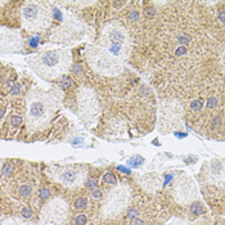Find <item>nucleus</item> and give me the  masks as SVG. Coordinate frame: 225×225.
<instances>
[{"label":"nucleus","mask_w":225,"mask_h":225,"mask_svg":"<svg viewBox=\"0 0 225 225\" xmlns=\"http://www.w3.org/2000/svg\"><path fill=\"white\" fill-rule=\"evenodd\" d=\"M72 56L68 50H46L27 59L28 66L44 80H56L63 77L70 70Z\"/></svg>","instance_id":"f257e3e1"},{"label":"nucleus","mask_w":225,"mask_h":225,"mask_svg":"<svg viewBox=\"0 0 225 225\" xmlns=\"http://www.w3.org/2000/svg\"><path fill=\"white\" fill-rule=\"evenodd\" d=\"M58 98L50 93L35 91L27 98V126L28 130H44L58 108Z\"/></svg>","instance_id":"f03ea898"},{"label":"nucleus","mask_w":225,"mask_h":225,"mask_svg":"<svg viewBox=\"0 0 225 225\" xmlns=\"http://www.w3.org/2000/svg\"><path fill=\"white\" fill-rule=\"evenodd\" d=\"M100 45L112 56L123 62L130 57L133 43L125 27L121 24L112 23L102 30Z\"/></svg>","instance_id":"7ed1b4c3"},{"label":"nucleus","mask_w":225,"mask_h":225,"mask_svg":"<svg viewBox=\"0 0 225 225\" xmlns=\"http://www.w3.org/2000/svg\"><path fill=\"white\" fill-rule=\"evenodd\" d=\"M85 59L95 72L104 76H117L123 71L122 61L102 46H89L85 50Z\"/></svg>","instance_id":"20e7f679"},{"label":"nucleus","mask_w":225,"mask_h":225,"mask_svg":"<svg viewBox=\"0 0 225 225\" xmlns=\"http://www.w3.org/2000/svg\"><path fill=\"white\" fill-rule=\"evenodd\" d=\"M22 24L31 32L46 30L52 23V13L44 3H26L21 9Z\"/></svg>","instance_id":"39448f33"},{"label":"nucleus","mask_w":225,"mask_h":225,"mask_svg":"<svg viewBox=\"0 0 225 225\" xmlns=\"http://www.w3.org/2000/svg\"><path fill=\"white\" fill-rule=\"evenodd\" d=\"M77 106L80 117L87 126H91L97 122L99 116V103L94 91L87 87L79 89L77 91Z\"/></svg>","instance_id":"423d86ee"},{"label":"nucleus","mask_w":225,"mask_h":225,"mask_svg":"<svg viewBox=\"0 0 225 225\" xmlns=\"http://www.w3.org/2000/svg\"><path fill=\"white\" fill-rule=\"evenodd\" d=\"M1 50L5 52H22L23 50V40L17 31L3 28L1 31Z\"/></svg>","instance_id":"0eeeda50"},{"label":"nucleus","mask_w":225,"mask_h":225,"mask_svg":"<svg viewBox=\"0 0 225 225\" xmlns=\"http://www.w3.org/2000/svg\"><path fill=\"white\" fill-rule=\"evenodd\" d=\"M59 179L66 184H73L77 180V172L75 170H66L59 175Z\"/></svg>","instance_id":"6e6552de"},{"label":"nucleus","mask_w":225,"mask_h":225,"mask_svg":"<svg viewBox=\"0 0 225 225\" xmlns=\"http://www.w3.org/2000/svg\"><path fill=\"white\" fill-rule=\"evenodd\" d=\"M189 212L193 216H199L206 212V207L202 203H193L189 208Z\"/></svg>","instance_id":"1a4fd4ad"},{"label":"nucleus","mask_w":225,"mask_h":225,"mask_svg":"<svg viewBox=\"0 0 225 225\" xmlns=\"http://www.w3.org/2000/svg\"><path fill=\"white\" fill-rule=\"evenodd\" d=\"M143 163H144V158L142 156H134V157L127 160V166L133 167V169H136V167L142 166Z\"/></svg>","instance_id":"9d476101"},{"label":"nucleus","mask_w":225,"mask_h":225,"mask_svg":"<svg viewBox=\"0 0 225 225\" xmlns=\"http://www.w3.org/2000/svg\"><path fill=\"white\" fill-rule=\"evenodd\" d=\"M59 86H61L62 90H67V89H71L73 86V82H72V79L68 77V76H63V77L59 80Z\"/></svg>","instance_id":"9b49d317"},{"label":"nucleus","mask_w":225,"mask_h":225,"mask_svg":"<svg viewBox=\"0 0 225 225\" xmlns=\"http://www.w3.org/2000/svg\"><path fill=\"white\" fill-rule=\"evenodd\" d=\"M73 207H75L76 210H85V208L87 207V199L85 198V197H79V198H76L75 202H73Z\"/></svg>","instance_id":"f8f14e48"},{"label":"nucleus","mask_w":225,"mask_h":225,"mask_svg":"<svg viewBox=\"0 0 225 225\" xmlns=\"http://www.w3.org/2000/svg\"><path fill=\"white\" fill-rule=\"evenodd\" d=\"M18 193H20V196L22 197V198H28V197L31 196V193H32V189H31V186H30V185L22 184L20 186V189H18Z\"/></svg>","instance_id":"ddd939ff"},{"label":"nucleus","mask_w":225,"mask_h":225,"mask_svg":"<svg viewBox=\"0 0 225 225\" xmlns=\"http://www.w3.org/2000/svg\"><path fill=\"white\" fill-rule=\"evenodd\" d=\"M13 171H14V163L7 162V163L3 165V167H1V174H3V176H8V175L13 174Z\"/></svg>","instance_id":"4468645a"},{"label":"nucleus","mask_w":225,"mask_h":225,"mask_svg":"<svg viewBox=\"0 0 225 225\" xmlns=\"http://www.w3.org/2000/svg\"><path fill=\"white\" fill-rule=\"evenodd\" d=\"M103 183L106 184H109V185H116L117 184V179L112 172H106L103 175Z\"/></svg>","instance_id":"2eb2a0df"},{"label":"nucleus","mask_w":225,"mask_h":225,"mask_svg":"<svg viewBox=\"0 0 225 225\" xmlns=\"http://www.w3.org/2000/svg\"><path fill=\"white\" fill-rule=\"evenodd\" d=\"M87 223V216L85 213H77L75 218V224L76 225H86Z\"/></svg>","instance_id":"dca6fc26"},{"label":"nucleus","mask_w":225,"mask_h":225,"mask_svg":"<svg viewBox=\"0 0 225 225\" xmlns=\"http://www.w3.org/2000/svg\"><path fill=\"white\" fill-rule=\"evenodd\" d=\"M178 40H179V43L182 44L183 46H185V45H188V44L192 41V37L189 36L188 34H182V35H179Z\"/></svg>","instance_id":"f3484780"},{"label":"nucleus","mask_w":225,"mask_h":225,"mask_svg":"<svg viewBox=\"0 0 225 225\" xmlns=\"http://www.w3.org/2000/svg\"><path fill=\"white\" fill-rule=\"evenodd\" d=\"M32 215H34V212H32V210L30 207H22L21 208V216L23 219H31Z\"/></svg>","instance_id":"a211bd4d"},{"label":"nucleus","mask_w":225,"mask_h":225,"mask_svg":"<svg viewBox=\"0 0 225 225\" xmlns=\"http://www.w3.org/2000/svg\"><path fill=\"white\" fill-rule=\"evenodd\" d=\"M37 196H39L40 199L45 201V199H48L49 197H50V190H49L48 188H41L39 190V193H37Z\"/></svg>","instance_id":"6ab92c4d"},{"label":"nucleus","mask_w":225,"mask_h":225,"mask_svg":"<svg viewBox=\"0 0 225 225\" xmlns=\"http://www.w3.org/2000/svg\"><path fill=\"white\" fill-rule=\"evenodd\" d=\"M202 107H203V103H202L199 99H196V100H193V102L190 103V109H192V111H194V112L201 111Z\"/></svg>","instance_id":"aec40b11"},{"label":"nucleus","mask_w":225,"mask_h":225,"mask_svg":"<svg viewBox=\"0 0 225 225\" xmlns=\"http://www.w3.org/2000/svg\"><path fill=\"white\" fill-rule=\"evenodd\" d=\"M139 18H140V13L138 12V10H130V12L127 13V20H130V21H138Z\"/></svg>","instance_id":"412c9836"},{"label":"nucleus","mask_w":225,"mask_h":225,"mask_svg":"<svg viewBox=\"0 0 225 225\" xmlns=\"http://www.w3.org/2000/svg\"><path fill=\"white\" fill-rule=\"evenodd\" d=\"M9 123L13 126V127H17L22 123V117L21 116H12L9 119Z\"/></svg>","instance_id":"4be33fe9"},{"label":"nucleus","mask_w":225,"mask_h":225,"mask_svg":"<svg viewBox=\"0 0 225 225\" xmlns=\"http://www.w3.org/2000/svg\"><path fill=\"white\" fill-rule=\"evenodd\" d=\"M85 186H86L87 189H90V190H93V189L98 188V184H97V182H95V179H93V178H89V179L85 182Z\"/></svg>","instance_id":"5701e85b"},{"label":"nucleus","mask_w":225,"mask_h":225,"mask_svg":"<svg viewBox=\"0 0 225 225\" xmlns=\"http://www.w3.org/2000/svg\"><path fill=\"white\" fill-rule=\"evenodd\" d=\"M155 14H156V10H155V8L153 7H147L144 9V17L145 18H153L155 17Z\"/></svg>","instance_id":"b1692460"},{"label":"nucleus","mask_w":225,"mask_h":225,"mask_svg":"<svg viewBox=\"0 0 225 225\" xmlns=\"http://www.w3.org/2000/svg\"><path fill=\"white\" fill-rule=\"evenodd\" d=\"M21 89H22L21 84H14V85H12V87H10L9 93H10L12 95H18V94L21 93Z\"/></svg>","instance_id":"393cba45"},{"label":"nucleus","mask_w":225,"mask_h":225,"mask_svg":"<svg viewBox=\"0 0 225 225\" xmlns=\"http://www.w3.org/2000/svg\"><path fill=\"white\" fill-rule=\"evenodd\" d=\"M138 215H139V211L136 210L135 207L130 208V210L127 211V218H129V219H131V220H134L135 218H138Z\"/></svg>","instance_id":"a878e982"},{"label":"nucleus","mask_w":225,"mask_h":225,"mask_svg":"<svg viewBox=\"0 0 225 225\" xmlns=\"http://www.w3.org/2000/svg\"><path fill=\"white\" fill-rule=\"evenodd\" d=\"M40 43V36L39 35H34V36L30 39V46H32V48H36L37 45H39Z\"/></svg>","instance_id":"bb28decb"},{"label":"nucleus","mask_w":225,"mask_h":225,"mask_svg":"<svg viewBox=\"0 0 225 225\" xmlns=\"http://www.w3.org/2000/svg\"><path fill=\"white\" fill-rule=\"evenodd\" d=\"M102 196H103V192H102V189H99V188H95V189H93V190H91V197H93V198H95V199H99V198H102Z\"/></svg>","instance_id":"cd10ccee"},{"label":"nucleus","mask_w":225,"mask_h":225,"mask_svg":"<svg viewBox=\"0 0 225 225\" xmlns=\"http://www.w3.org/2000/svg\"><path fill=\"white\" fill-rule=\"evenodd\" d=\"M185 54H186V46L180 45L179 48L175 50V56L176 57H183V56H185Z\"/></svg>","instance_id":"c85d7f7f"},{"label":"nucleus","mask_w":225,"mask_h":225,"mask_svg":"<svg viewBox=\"0 0 225 225\" xmlns=\"http://www.w3.org/2000/svg\"><path fill=\"white\" fill-rule=\"evenodd\" d=\"M218 106V99L216 98H208L207 99V107L208 108H215V107Z\"/></svg>","instance_id":"c756f323"},{"label":"nucleus","mask_w":225,"mask_h":225,"mask_svg":"<svg viewBox=\"0 0 225 225\" xmlns=\"http://www.w3.org/2000/svg\"><path fill=\"white\" fill-rule=\"evenodd\" d=\"M71 71H72L73 73H76V75H82V68L80 64H72Z\"/></svg>","instance_id":"7c9ffc66"},{"label":"nucleus","mask_w":225,"mask_h":225,"mask_svg":"<svg viewBox=\"0 0 225 225\" xmlns=\"http://www.w3.org/2000/svg\"><path fill=\"white\" fill-rule=\"evenodd\" d=\"M82 143H84V139H81V138H75L71 140V144H72L73 147H80Z\"/></svg>","instance_id":"2f4dec72"},{"label":"nucleus","mask_w":225,"mask_h":225,"mask_svg":"<svg viewBox=\"0 0 225 225\" xmlns=\"http://www.w3.org/2000/svg\"><path fill=\"white\" fill-rule=\"evenodd\" d=\"M218 20L221 22V23H225V9H221L218 14Z\"/></svg>","instance_id":"473e14b6"},{"label":"nucleus","mask_w":225,"mask_h":225,"mask_svg":"<svg viewBox=\"0 0 225 225\" xmlns=\"http://www.w3.org/2000/svg\"><path fill=\"white\" fill-rule=\"evenodd\" d=\"M133 225H145V221L143 219H139V218H135L133 220Z\"/></svg>","instance_id":"72a5a7b5"},{"label":"nucleus","mask_w":225,"mask_h":225,"mask_svg":"<svg viewBox=\"0 0 225 225\" xmlns=\"http://www.w3.org/2000/svg\"><path fill=\"white\" fill-rule=\"evenodd\" d=\"M53 14H54V17H57V20H58V21L62 20V14H61V12H59L57 8H54V9H53Z\"/></svg>","instance_id":"f704fd0d"},{"label":"nucleus","mask_w":225,"mask_h":225,"mask_svg":"<svg viewBox=\"0 0 225 225\" xmlns=\"http://www.w3.org/2000/svg\"><path fill=\"white\" fill-rule=\"evenodd\" d=\"M117 170L123 172V174H130V169H127V167H125V166H117Z\"/></svg>","instance_id":"c9c22d12"},{"label":"nucleus","mask_w":225,"mask_h":225,"mask_svg":"<svg viewBox=\"0 0 225 225\" xmlns=\"http://www.w3.org/2000/svg\"><path fill=\"white\" fill-rule=\"evenodd\" d=\"M220 123H221V117H216V119H213V121H212V126H213V127L219 126Z\"/></svg>","instance_id":"e433bc0d"},{"label":"nucleus","mask_w":225,"mask_h":225,"mask_svg":"<svg viewBox=\"0 0 225 225\" xmlns=\"http://www.w3.org/2000/svg\"><path fill=\"white\" fill-rule=\"evenodd\" d=\"M123 4H125L123 1H113V7L116 8V9H120L121 7H123Z\"/></svg>","instance_id":"4c0bfd02"},{"label":"nucleus","mask_w":225,"mask_h":225,"mask_svg":"<svg viewBox=\"0 0 225 225\" xmlns=\"http://www.w3.org/2000/svg\"><path fill=\"white\" fill-rule=\"evenodd\" d=\"M197 158L196 157H193V156H190V157H186L185 160H184V162L185 163H192V162H194V161H196Z\"/></svg>","instance_id":"58836bf2"},{"label":"nucleus","mask_w":225,"mask_h":225,"mask_svg":"<svg viewBox=\"0 0 225 225\" xmlns=\"http://www.w3.org/2000/svg\"><path fill=\"white\" fill-rule=\"evenodd\" d=\"M111 225H113V224H111Z\"/></svg>","instance_id":"ea45409f"}]
</instances>
